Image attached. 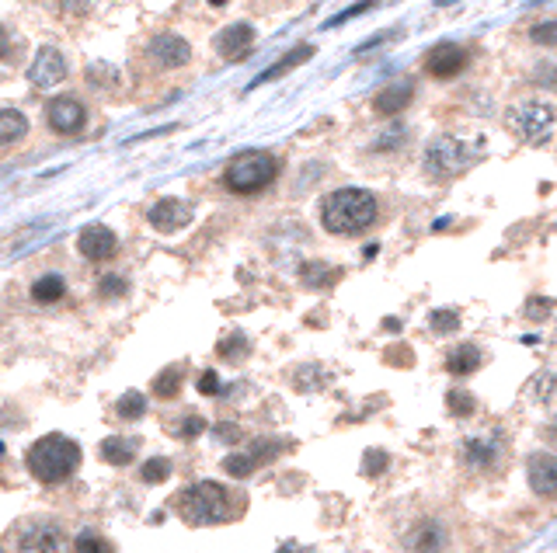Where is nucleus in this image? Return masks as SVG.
Masks as SVG:
<instances>
[{
  "instance_id": "1",
  "label": "nucleus",
  "mask_w": 557,
  "mask_h": 553,
  "mask_svg": "<svg viewBox=\"0 0 557 553\" xmlns=\"http://www.w3.org/2000/svg\"><path fill=\"white\" fill-rule=\"evenodd\" d=\"M377 219V198L366 188H339L324 198L320 206V223L328 234L339 237H356Z\"/></svg>"
},
{
  "instance_id": "2",
  "label": "nucleus",
  "mask_w": 557,
  "mask_h": 553,
  "mask_svg": "<svg viewBox=\"0 0 557 553\" xmlns=\"http://www.w3.org/2000/svg\"><path fill=\"white\" fill-rule=\"evenodd\" d=\"M80 446L66 435H42L28 449V470L42 484H60L77 470Z\"/></svg>"
},
{
  "instance_id": "3",
  "label": "nucleus",
  "mask_w": 557,
  "mask_h": 553,
  "mask_svg": "<svg viewBox=\"0 0 557 553\" xmlns=\"http://www.w3.org/2000/svg\"><path fill=\"white\" fill-rule=\"evenodd\" d=\"M278 178V160L268 150H244L227 164L223 185L238 196H255Z\"/></svg>"
},
{
  "instance_id": "4",
  "label": "nucleus",
  "mask_w": 557,
  "mask_h": 553,
  "mask_svg": "<svg viewBox=\"0 0 557 553\" xmlns=\"http://www.w3.org/2000/svg\"><path fill=\"white\" fill-rule=\"evenodd\" d=\"M175 508L188 526H213L219 518H227V491L213 480H202L175 498Z\"/></svg>"
},
{
  "instance_id": "5",
  "label": "nucleus",
  "mask_w": 557,
  "mask_h": 553,
  "mask_svg": "<svg viewBox=\"0 0 557 553\" xmlns=\"http://www.w3.org/2000/svg\"><path fill=\"white\" fill-rule=\"evenodd\" d=\"M425 171L432 175V178H457L463 175L471 164H474V154H471V146L457 136H439L432 139L429 146H425Z\"/></svg>"
},
{
  "instance_id": "6",
  "label": "nucleus",
  "mask_w": 557,
  "mask_h": 553,
  "mask_svg": "<svg viewBox=\"0 0 557 553\" xmlns=\"http://www.w3.org/2000/svg\"><path fill=\"white\" fill-rule=\"evenodd\" d=\"M554 126H557V116L547 101L526 98L509 112V129L519 139H526V143H543V139L554 133Z\"/></svg>"
},
{
  "instance_id": "7",
  "label": "nucleus",
  "mask_w": 557,
  "mask_h": 553,
  "mask_svg": "<svg viewBox=\"0 0 557 553\" xmlns=\"http://www.w3.org/2000/svg\"><path fill=\"white\" fill-rule=\"evenodd\" d=\"M28 80L39 91H49V87H56V84L66 80V60H63V53L56 45H42L39 53H35V60L28 66Z\"/></svg>"
},
{
  "instance_id": "8",
  "label": "nucleus",
  "mask_w": 557,
  "mask_h": 553,
  "mask_svg": "<svg viewBox=\"0 0 557 553\" xmlns=\"http://www.w3.org/2000/svg\"><path fill=\"white\" fill-rule=\"evenodd\" d=\"M46 122H49V129H56L60 136H74V133L84 129V122H87V108H84L77 98L63 95V98H53L46 105Z\"/></svg>"
},
{
  "instance_id": "9",
  "label": "nucleus",
  "mask_w": 557,
  "mask_h": 553,
  "mask_svg": "<svg viewBox=\"0 0 557 553\" xmlns=\"http://www.w3.org/2000/svg\"><path fill=\"white\" fill-rule=\"evenodd\" d=\"M21 553H63L66 550V536L56 522H32L18 536Z\"/></svg>"
},
{
  "instance_id": "10",
  "label": "nucleus",
  "mask_w": 557,
  "mask_h": 553,
  "mask_svg": "<svg viewBox=\"0 0 557 553\" xmlns=\"http://www.w3.org/2000/svg\"><path fill=\"white\" fill-rule=\"evenodd\" d=\"M147 56L157 63V66H164V70H178V66H185V63L192 60V45L181 39L178 32H160L147 45Z\"/></svg>"
},
{
  "instance_id": "11",
  "label": "nucleus",
  "mask_w": 557,
  "mask_h": 553,
  "mask_svg": "<svg viewBox=\"0 0 557 553\" xmlns=\"http://www.w3.org/2000/svg\"><path fill=\"white\" fill-rule=\"evenodd\" d=\"M147 219H150V226L160 230V234H175V230L192 223V206L185 198H160V202L150 206Z\"/></svg>"
},
{
  "instance_id": "12",
  "label": "nucleus",
  "mask_w": 557,
  "mask_h": 553,
  "mask_svg": "<svg viewBox=\"0 0 557 553\" xmlns=\"http://www.w3.org/2000/svg\"><path fill=\"white\" fill-rule=\"evenodd\" d=\"M276 453H278L276 442H268V438H258L251 449L227 456V459H223V470H227L230 477H251L261 467V463H268V459H272Z\"/></svg>"
},
{
  "instance_id": "13",
  "label": "nucleus",
  "mask_w": 557,
  "mask_h": 553,
  "mask_svg": "<svg viewBox=\"0 0 557 553\" xmlns=\"http://www.w3.org/2000/svg\"><path fill=\"white\" fill-rule=\"evenodd\" d=\"M116 247H119V237H116L108 226H101V223L84 226L77 237V251L87 257V261H105V257L116 255Z\"/></svg>"
},
{
  "instance_id": "14",
  "label": "nucleus",
  "mask_w": 557,
  "mask_h": 553,
  "mask_svg": "<svg viewBox=\"0 0 557 553\" xmlns=\"http://www.w3.org/2000/svg\"><path fill=\"white\" fill-rule=\"evenodd\" d=\"M463 66H467V49H460V45H453V42L436 45V49L429 53V60H425V70L439 80L457 77V74H463Z\"/></svg>"
},
{
  "instance_id": "15",
  "label": "nucleus",
  "mask_w": 557,
  "mask_h": 553,
  "mask_svg": "<svg viewBox=\"0 0 557 553\" xmlns=\"http://www.w3.org/2000/svg\"><path fill=\"white\" fill-rule=\"evenodd\" d=\"M526 477H530L533 494H540V498H554L557 494V456H551V453L530 456Z\"/></svg>"
},
{
  "instance_id": "16",
  "label": "nucleus",
  "mask_w": 557,
  "mask_h": 553,
  "mask_svg": "<svg viewBox=\"0 0 557 553\" xmlns=\"http://www.w3.org/2000/svg\"><path fill=\"white\" fill-rule=\"evenodd\" d=\"M404 547L415 553H442V547H446V529L439 526L436 518H421V522H415L408 529Z\"/></svg>"
},
{
  "instance_id": "17",
  "label": "nucleus",
  "mask_w": 557,
  "mask_h": 553,
  "mask_svg": "<svg viewBox=\"0 0 557 553\" xmlns=\"http://www.w3.org/2000/svg\"><path fill=\"white\" fill-rule=\"evenodd\" d=\"M411 98H415V80L400 77L380 91L377 98H373V108H377L380 116H400L411 105Z\"/></svg>"
},
{
  "instance_id": "18",
  "label": "nucleus",
  "mask_w": 557,
  "mask_h": 553,
  "mask_svg": "<svg viewBox=\"0 0 557 553\" xmlns=\"http://www.w3.org/2000/svg\"><path fill=\"white\" fill-rule=\"evenodd\" d=\"M251 42H255V28L248 21H234V25H227L217 39H213V49H217L219 56H227V60H238Z\"/></svg>"
},
{
  "instance_id": "19",
  "label": "nucleus",
  "mask_w": 557,
  "mask_h": 553,
  "mask_svg": "<svg viewBox=\"0 0 557 553\" xmlns=\"http://www.w3.org/2000/svg\"><path fill=\"white\" fill-rule=\"evenodd\" d=\"M498 456H501V435L488 432V435H478V438H467L463 442V459L471 467H491Z\"/></svg>"
},
{
  "instance_id": "20",
  "label": "nucleus",
  "mask_w": 557,
  "mask_h": 553,
  "mask_svg": "<svg viewBox=\"0 0 557 553\" xmlns=\"http://www.w3.org/2000/svg\"><path fill=\"white\" fill-rule=\"evenodd\" d=\"M310 56H314V45H297V49H289V53H286V56H282V60H278V63H272L268 70H261L258 80H255L251 87H261V84H268V80H278V77H282V74L297 70L299 63H307V60H310Z\"/></svg>"
},
{
  "instance_id": "21",
  "label": "nucleus",
  "mask_w": 557,
  "mask_h": 553,
  "mask_svg": "<svg viewBox=\"0 0 557 553\" xmlns=\"http://www.w3.org/2000/svg\"><path fill=\"white\" fill-rule=\"evenodd\" d=\"M133 456H137V442H129V438L112 435V438H105V442H101V459H105V463H112V467H129V463H133Z\"/></svg>"
},
{
  "instance_id": "22",
  "label": "nucleus",
  "mask_w": 557,
  "mask_h": 553,
  "mask_svg": "<svg viewBox=\"0 0 557 553\" xmlns=\"http://www.w3.org/2000/svg\"><path fill=\"white\" fill-rule=\"evenodd\" d=\"M299 278L310 289H324V286H335L341 278V272L331 268V265H320V261H307V265H299Z\"/></svg>"
},
{
  "instance_id": "23",
  "label": "nucleus",
  "mask_w": 557,
  "mask_h": 553,
  "mask_svg": "<svg viewBox=\"0 0 557 553\" xmlns=\"http://www.w3.org/2000/svg\"><path fill=\"white\" fill-rule=\"evenodd\" d=\"M481 366V352L474 348V345H457L450 356H446V369L453 376H467V373H474Z\"/></svg>"
},
{
  "instance_id": "24",
  "label": "nucleus",
  "mask_w": 557,
  "mask_h": 553,
  "mask_svg": "<svg viewBox=\"0 0 557 553\" xmlns=\"http://www.w3.org/2000/svg\"><path fill=\"white\" fill-rule=\"evenodd\" d=\"M25 133H28V119L21 116L18 108H4L0 112V139H4V146L18 143Z\"/></svg>"
},
{
  "instance_id": "25",
  "label": "nucleus",
  "mask_w": 557,
  "mask_h": 553,
  "mask_svg": "<svg viewBox=\"0 0 557 553\" xmlns=\"http://www.w3.org/2000/svg\"><path fill=\"white\" fill-rule=\"evenodd\" d=\"M526 394L533 404H551L557 397V376L554 373H537L530 383H526Z\"/></svg>"
},
{
  "instance_id": "26",
  "label": "nucleus",
  "mask_w": 557,
  "mask_h": 553,
  "mask_svg": "<svg viewBox=\"0 0 557 553\" xmlns=\"http://www.w3.org/2000/svg\"><path fill=\"white\" fill-rule=\"evenodd\" d=\"M63 276H42L32 282V299L35 303H56L63 297Z\"/></svg>"
},
{
  "instance_id": "27",
  "label": "nucleus",
  "mask_w": 557,
  "mask_h": 553,
  "mask_svg": "<svg viewBox=\"0 0 557 553\" xmlns=\"http://www.w3.org/2000/svg\"><path fill=\"white\" fill-rule=\"evenodd\" d=\"M244 352H251V341H248V335H240V331H234V335H227V337H219V345H217V356L219 358H240Z\"/></svg>"
},
{
  "instance_id": "28",
  "label": "nucleus",
  "mask_w": 557,
  "mask_h": 553,
  "mask_svg": "<svg viewBox=\"0 0 557 553\" xmlns=\"http://www.w3.org/2000/svg\"><path fill=\"white\" fill-rule=\"evenodd\" d=\"M116 411H119V417H126V421H137V417L147 415V397L139 394V390H129V394H122Z\"/></svg>"
},
{
  "instance_id": "29",
  "label": "nucleus",
  "mask_w": 557,
  "mask_h": 553,
  "mask_svg": "<svg viewBox=\"0 0 557 553\" xmlns=\"http://www.w3.org/2000/svg\"><path fill=\"white\" fill-rule=\"evenodd\" d=\"M87 80H91V87H116L119 84V70L112 63H91Z\"/></svg>"
},
{
  "instance_id": "30",
  "label": "nucleus",
  "mask_w": 557,
  "mask_h": 553,
  "mask_svg": "<svg viewBox=\"0 0 557 553\" xmlns=\"http://www.w3.org/2000/svg\"><path fill=\"white\" fill-rule=\"evenodd\" d=\"M139 477H143L147 484H160V480H167V477H171V459H164V456L147 459L143 470H139Z\"/></svg>"
},
{
  "instance_id": "31",
  "label": "nucleus",
  "mask_w": 557,
  "mask_h": 553,
  "mask_svg": "<svg viewBox=\"0 0 557 553\" xmlns=\"http://www.w3.org/2000/svg\"><path fill=\"white\" fill-rule=\"evenodd\" d=\"M178 390H181V369H164L154 379V394L157 397H178Z\"/></svg>"
},
{
  "instance_id": "32",
  "label": "nucleus",
  "mask_w": 557,
  "mask_h": 553,
  "mask_svg": "<svg viewBox=\"0 0 557 553\" xmlns=\"http://www.w3.org/2000/svg\"><path fill=\"white\" fill-rule=\"evenodd\" d=\"M551 310H557V303L551 297H530L526 299V307H522V314L530 317V320H547Z\"/></svg>"
},
{
  "instance_id": "33",
  "label": "nucleus",
  "mask_w": 557,
  "mask_h": 553,
  "mask_svg": "<svg viewBox=\"0 0 557 553\" xmlns=\"http://www.w3.org/2000/svg\"><path fill=\"white\" fill-rule=\"evenodd\" d=\"M446 404H450V411H453L457 417L474 415V397L463 394V390H450V394H446Z\"/></svg>"
},
{
  "instance_id": "34",
  "label": "nucleus",
  "mask_w": 557,
  "mask_h": 553,
  "mask_svg": "<svg viewBox=\"0 0 557 553\" xmlns=\"http://www.w3.org/2000/svg\"><path fill=\"white\" fill-rule=\"evenodd\" d=\"M533 84L543 87V91H554L557 95V66L554 63H537V66H533Z\"/></svg>"
},
{
  "instance_id": "35",
  "label": "nucleus",
  "mask_w": 557,
  "mask_h": 553,
  "mask_svg": "<svg viewBox=\"0 0 557 553\" xmlns=\"http://www.w3.org/2000/svg\"><path fill=\"white\" fill-rule=\"evenodd\" d=\"M171 432L178 435V438H196V435L206 432V421H202L199 415H185V417H178V425H175Z\"/></svg>"
},
{
  "instance_id": "36",
  "label": "nucleus",
  "mask_w": 557,
  "mask_h": 553,
  "mask_svg": "<svg viewBox=\"0 0 557 553\" xmlns=\"http://www.w3.org/2000/svg\"><path fill=\"white\" fill-rule=\"evenodd\" d=\"M429 324H432V331L453 335V331L460 327V317H457V310H436V314L429 317Z\"/></svg>"
},
{
  "instance_id": "37",
  "label": "nucleus",
  "mask_w": 557,
  "mask_h": 553,
  "mask_svg": "<svg viewBox=\"0 0 557 553\" xmlns=\"http://www.w3.org/2000/svg\"><path fill=\"white\" fill-rule=\"evenodd\" d=\"M530 39L537 45H557V21H540L530 28Z\"/></svg>"
},
{
  "instance_id": "38",
  "label": "nucleus",
  "mask_w": 557,
  "mask_h": 553,
  "mask_svg": "<svg viewBox=\"0 0 557 553\" xmlns=\"http://www.w3.org/2000/svg\"><path fill=\"white\" fill-rule=\"evenodd\" d=\"M328 379H331V376H328V373H318V366H307V369H303V373L297 376V387H299V390H320V387H324Z\"/></svg>"
},
{
  "instance_id": "39",
  "label": "nucleus",
  "mask_w": 557,
  "mask_h": 553,
  "mask_svg": "<svg viewBox=\"0 0 557 553\" xmlns=\"http://www.w3.org/2000/svg\"><path fill=\"white\" fill-rule=\"evenodd\" d=\"M77 553H112V547H108V539H101L98 533H80Z\"/></svg>"
},
{
  "instance_id": "40",
  "label": "nucleus",
  "mask_w": 557,
  "mask_h": 553,
  "mask_svg": "<svg viewBox=\"0 0 557 553\" xmlns=\"http://www.w3.org/2000/svg\"><path fill=\"white\" fill-rule=\"evenodd\" d=\"M42 4H49L60 15H84L87 11V0H42Z\"/></svg>"
},
{
  "instance_id": "41",
  "label": "nucleus",
  "mask_w": 557,
  "mask_h": 553,
  "mask_svg": "<svg viewBox=\"0 0 557 553\" xmlns=\"http://www.w3.org/2000/svg\"><path fill=\"white\" fill-rule=\"evenodd\" d=\"M98 289H101V297H126L129 286H126V278H119V276H105Z\"/></svg>"
},
{
  "instance_id": "42",
  "label": "nucleus",
  "mask_w": 557,
  "mask_h": 553,
  "mask_svg": "<svg viewBox=\"0 0 557 553\" xmlns=\"http://www.w3.org/2000/svg\"><path fill=\"white\" fill-rule=\"evenodd\" d=\"M383 467H387V453H380V449H370V453H366V477H377Z\"/></svg>"
},
{
  "instance_id": "43",
  "label": "nucleus",
  "mask_w": 557,
  "mask_h": 553,
  "mask_svg": "<svg viewBox=\"0 0 557 553\" xmlns=\"http://www.w3.org/2000/svg\"><path fill=\"white\" fill-rule=\"evenodd\" d=\"M400 139H404V126H394L390 133H383V139H377V150H394L400 146Z\"/></svg>"
},
{
  "instance_id": "44",
  "label": "nucleus",
  "mask_w": 557,
  "mask_h": 553,
  "mask_svg": "<svg viewBox=\"0 0 557 553\" xmlns=\"http://www.w3.org/2000/svg\"><path fill=\"white\" fill-rule=\"evenodd\" d=\"M199 390H202V394H209V397L219 394V376L213 373V369H206V373L199 376Z\"/></svg>"
},
{
  "instance_id": "45",
  "label": "nucleus",
  "mask_w": 557,
  "mask_h": 553,
  "mask_svg": "<svg viewBox=\"0 0 557 553\" xmlns=\"http://www.w3.org/2000/svg\"><path fill=\"white\" fill-rule=\"evenodd\" d=\"M370 7H373V0H362V4H352L349 11H341L339 18H331V25H341V21L356 18V15H362V11H370Z\"/></svg>"
},
{
  "instance_id": "46",
  "label": "nucleus",
  "mask_w": 557,
  "mask_h": 553,
  "mask_svg": "<svg viewBox=\"0 0 557 553\" xmlns=\"http://www.w3.org/2000/svg\"><path fill=\"white\" fill-rule=\"evenodd\" d=\"M217 438H227V442H238L240 432H238V428H234V425H219V428H217Z\"/></svg>"
},
{
  "instance_id": "47",
  "label": "nucleus",
  "mask_w": 557,
  "mask_h": 553,
  "mask_svg": "<svg viewBox=\"0 0 557 553\" xmlns=\"http://www.w3.org/2000/svg\"><path fill=\"white\" fill-rule=\"evenodd\" d=\"M278 553H314V550H307V547H297V543H286Z\"/></svg>"
},
{
  "instance_id": "48",
  "label": "nucleus",
  "mask_w": 557,
  "mask_h": 553,
  "mask_svg": "<svg viewBox=\"0 0 557 553\" xmlns=\"http://www.w3.org/2000/svg\"><path fill=\"white\" fill-rule=\"evenodd\" d=\"M547 438H551V442H554V446H557V417H554V425L547 428Z\"/></svg>"
}]
</instances>
